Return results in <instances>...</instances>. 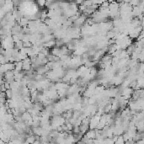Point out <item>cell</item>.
Segmentation results:
<instances>
[{
    "mask_svg": "<svg viewBox=\"0 0 144 144\" xmlns=\"http://www.w3.org/2000/svg\"><path fill=\"white\" fill-rule=\"evenodd\" d=\"M84 136L89 140H95V138H96V131L89 129Z\"/></svg>",
    "mask_w": 144,
    "mask_h": 144,
    "instance_id": "obj_1",
    "label": "cell"
},
{
    "mask_svg": "<svg viewBox=\"0 0 144 144\" xmlns=\"http://www.w3.org/2000/svg\"><path fill=\"white\" fill-rule=\"evenodd\" d=\"M125 143H126V141L125 139H124L123 136H119L116 142L115 143V144H125Z\"/></svg>",
    "mask_w": 144,
    "mask_h": 144,
    "instance_id": "obj_2",
    "label": "cell"
},
{
    "mask_svg": "<svg viewBox=\"0 0 144 144\" xmlns=\"http://www.w3.org/2000/svg\"><path fill=\"white\" fill-rule=\"evenodd\" d=\"M46 1H39V2H37V4H38V7H41V8L46 7Z\"/></svg>",
    "mask_w": 144,
    "mask_h": 144,
    "instance_id": "obj_3",
    "label": "cell"
},
{
    "mask_svg": "<svg viewBox=\"0 0 144 144\" xmlns=\"http://www.w3.org/2000/svg\"><path fill=\"white\" fill-rule=\"evenodd\" d=\"M125 144H137V143L134 140H128L127 142H126Z\"/></svg>",
    "mask_w": 144,
    "mask_h": 144,
    "instance_id": "obj_4",
    "label": "cell"
}]
</instances>
